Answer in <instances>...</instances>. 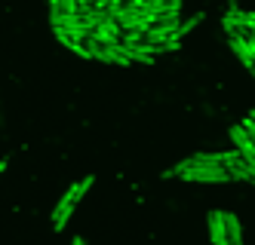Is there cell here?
<instances>
[{
    "label": "cell",
    "mask_w": 255,
    "mask_h": 245,
    "mask_svg": "<svg viewBox=\"0 0 255 245\" xmlns=\"http://www.w3.org/2000/svg\"><path fill=\"white\" fill-rule=\"evenodd\" d=\"M222 28H225L228 37H231V34L252 37V12H243L240 6H237V9H228V12L222 15Z\"/></svg>",
    "instance_id": "cell-1"
},
{
    "label": "cell",
    "mask_w": 255,
    "mask_h": 245,
    "mask_svg": "<svg viewBox=\"0 0 255 245\" xmlns=\"http://www.w3.org/2000/svg\"><path fill=\"white\" fill-rule=\"evenodd\" d=\"M231 49L237 52V59H240V65L252 74V65H255V52H252V37H243V34H231Z\"/></svg>",
    "instance_id": "cell-2"
},
{
    "label": "cell",
    "mask_w": 255,
    "mask_h": 245,
    "mask_svg": "<svg viewBox=\"0 0 255 245\" xmlns=\"http://www.w3.org/2000/svg\"><path fill=\"white\" fill-rule=\"evenodd\" d=\"M74 209H77V205H74V202H68V199L62 196V199L56 202V209H52V230H56V233H59V230H65V224L71 221Z\"/></svg>",
    "instance_id": "cell-3"
},
{
    "label": "cell",
    "mask_w": 255,
    "mask_h": 245,
    "mask_svg": "<svg viewBox=\"0 0 255 245\" xmlns=\"http://www.w3.org/2000/svg\"><path fill=\"white\" fill-rule=\"evenodd\" d=\"M209 239L215 245H228V233H225V218L222 212H209Z\"/></svg>",
    "instance_id": "cell-4"
},
{
    "label": "cell",
    "mask_w": 255,
    "mask_h": 245,
    "mask_svg": "<svg viewBox=\"0 0 255 245\" xmlns=\"http://www.w3.org/2000/svg\"><path fill=\"white\" fill-rule=\"evenodd\" d=\"M225 218V233H228V245H240L243 242V230H240V218L234 212H222Z\"/></svg>",
    "instance_id": "cell-5"
},
{
    "label": "cell",
    "mask_w": 255,
    "mask_h": 245,
    "mask_svg": "<svg viewBox=\"0 0 255 245\" xmlns=\"http://www.w3.org/2000/svg\"><path fill=\"white\" fill-rule=\"evenodd\" d=\"M203 18H206L203 12H194L191 18H178V31H175V34H178V40H181V37H188L197 25H203Z\"/></svg>",
    "instance_id": "cell-6"
},
{
    "label": "cell",
    "mask_w": 255,
    "mask_h": 245,
    "mask_svg": "<svg viewBox=\"0 0 255 245\" xmlns=\"http://www.w3.org/2000/svg\"><path fill=\"white\" fill-rule=\"evenodd\" d=\"M240 126H243V129H246V132H249V135H252V129H255V123H252V114H249V117H246V120H243V123H240Z\"/></svg>",
    "instance_id": "cell-7"
},
{
    "label": "cell",
    "mask_w": 255,
    "mask_h": 245,
    "mask_svg": "<svg viewBox=\"0 0 255 245\" xmlns=\"http://www.w3.org/2000/svg\"><path fill=\"white\" fill-rule=\"evenodd\" d=\"M6 172V160H0V175H3Z\"/></svg>",
    "instance_id": "cell-8"
}]
</instances>
